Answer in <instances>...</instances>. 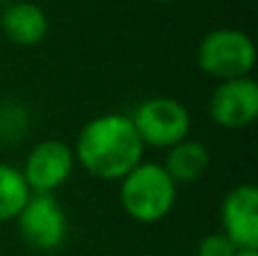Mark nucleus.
Instances as JSON below:
<instances>
[{"instance_id": "2eb2a0df", "label": "nucleus", "mask_w": 258, "mask_h": 256, "mask_svg": "<svg viewBox=\"0 0 258 256\" xmlns=\"http://www.w3.org/2000/svg\"><path fill=\"white\" fill-rule=\"evenodd\" d=\"M154 3H172V0H154Z\"/></svg>"}, {"instance_id": "f03ea898", "label": "nucleus", "mask_w": 258, "mask_h": 256, "mask_svg": "<svg viewBox=\"0 0 258 256\" xmlns=\"http://www.w3.org/2000/svg\"><path fill=\"white\" fill-rule=\"evenodd\" d=\"M179 186L161 163L141 161L120 179V204L132 220L154 225L172 213Z\"/></svg>"}, {"instance_id": "9b49d317", "label": "nucleus", "mask_w": 258, "mask_h": 256, "mask_svg": "<svg viewBox=\"0 0 258 256\" xmlns=\"http://www.w3.org/2000/svg\"><path fill=\"white\" fill-rule=\"evenodd\" d=\"M32 198L21 168L0 161V225L14 222Z\"/></svg>"}, {"instance_id": "f8f14e48", "label": "nucleus", "mask_w": 258, "mask_h": 256, "mask_svg": "<svg viewBox=\"0 0 258 256\" xmlns=\"http://www.w3.org/2000/svg\"><path fill=\"white\" fill-rule=\"evenodd\" d=\"M27 125H30V118H27L25 107L21 104H3L0 107V136L9 143L18 141L25 134Z\"/></svg>"}, {"instance_id": "0eeeda50", "label": "nucleus", "mask_w": 258, "mask_h": 256, "mask_svg": "<svg viewBox=\"0 0 258 256\" xmlns=\"http://www.w3.org/2000/svg\"><path fill=\"white\" fill-rule=\"evenodd\" d=\"M211 120L229 132L247 130L258 118V84L254 77L218 82L209 100Z\"/></svg>"}, {"instance_id": "ddd939ff", "label": "nucleus", "mask_w": 258, "mask_h": 256, "mask_svg": "<svg viewBox=\"0 0 258 256\" xmlns=\"http://www.w3.org/2000/svg\"><path fill=\"white\" fill-rule=\"evenodd\" d=\"M238 247L222 234V231H213V234L204 236L197 245L195 256H236Z\"/></svg>"}, {"instance_id": "20e7f679", "label": "nucleus", "mask_w": 258, "mask_h": 256, "mask_svg": "<svg viewBox=\"0 0 258 256\" xmlns=\"http://www.w3.org/2000/svg\"><path fill=\"white\" fill-rule=\"evenodd\" d=\"M145 148L170 150L190 134V111L174 98H147L129 113Z\"/></svg>"}, {"instance_id": "1a4fd4ad", "label": "nucleus", "mask_w": 258, "mask_h": 256, "mask_svg": "<svg viewBox=\"0 0 258 256\" xmlns=\"http://www.w3.org/2000/svg\"><path fill=\"white\" fill-rule=\"evenodd\" d=\"M48 16L36 3L30 0H14L5 5L0 14V30L7 36V41L23 48L36 45L48 36Z\"/></svg>"}, {"instance_id": "7ed1b4c3", "label": "nucleus", "mask_w": 258, "mask_h": 256, "mask_svg": "<svg viewBox=\"0 0 258 256\" xmlns=\"http://www.w3.org/2000/svg\"><path fill=\"white\" fill-rule=\"evenodd\" d=\"M197 66L218 82L249 77L256 66V45L247 32L236 27H218L197 45Z\"/></svg>"}, {"instance_id": "39448f33", "label": "nucleus", "mask_w": 258, "mask_h": 256, "mask_svg": "<svg viewBox=\"0 0 258 256\" xmlns=\"http://www.w3.org/2000/svg\"><path fill=\"white\" fill-rule=\"evenodd\" d=\"M14 222L21 238L39 252H54L66 243L68 218L54 195H32Z\"/></svg>"}, {"instance_id": "f257e3e1", "label": "nucleus", "mask_w": 258, "mask_h": 256, "mask_svg": "<svg viewBox=\"0 0 258 256\" xmlns=\"http://www.w3.org/2000/svg\"><path fill=\"white\" fill-rule=\"evenodd\" d=\"M75 163L91 177L102 181H120L143 161L145 145L129 113H102L80 130L73 145Z\"/></svg>"}, {"instance_id": "9d476101", "label": "nucleus", "mask_w": 258, "mask_h": 256, "mask_svg": "<svg viewBox=\"0 0 258 256\" xmlns=\"http://www.w3.org/2000/svg\"><path fill=\"white\" fill-rule=\"evenodd\" d=\"M177 186H190L206 175L211 166V152L202 141L183 139L181 143L172 145L161 163Z\"/></svg>"}, {"instance_id": "4468645a", "label": "nucleus", "mask_w": 258, "mask_h": 256, "mask_svg": "<svg viewBox=\"0 0 258 256\" xmlns=\"http://www.w3.org/2000/svg\"><path fill=\"white\" fill-rule=\"evenodd\" d=\"M236 256H258V249H238Z\"/></svg>"}, {"instance_id": "6e6552de", "label": "nucleus", "mask_w": 258, "mask_h": 256, "mask_svg": "<svg viewBox=\"0 0 258 256\" xmlns=\"http://www.w3.org/2000/svg\"><path fill=\"white\" fill-rule=\"evenodd\" d=\"M222 234L238 249H258V188L240 184L231 188L220 207Z\"/></svg>"}, {"instance_id": "423d86ee", "label": "nucleus", "mask_w": 258, "mask_h": 256, "mask_svg": "<svg viewBox=\"0 0 258 256\" xmlns=\"http://www.w3.org/2000/svg\"><path fill=\"white\" fill-rule=\"evenodd\" d=\"M75 154L68 143L45 139L27 152L21 172L32 195H54L73 175Z\"/></svg>"}]
</instances>
